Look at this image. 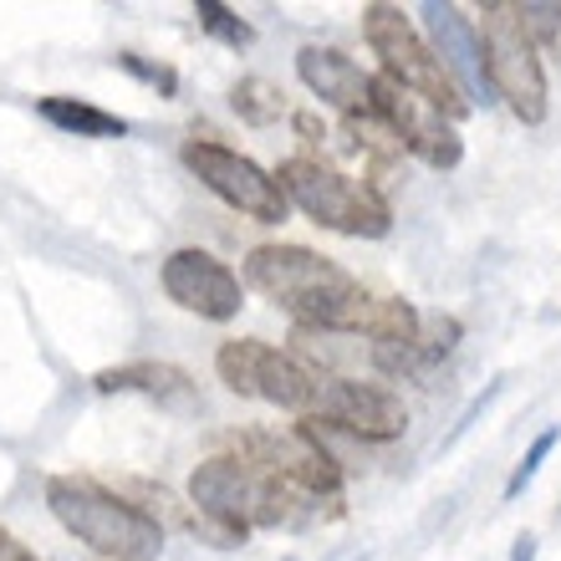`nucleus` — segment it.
Returning a JSON list of instances; mask_svg holds the SVG:
<instances>
[{"label": "nucleus", "instance_id": "8", "mask_svg": "<svg viewBox=\"0 0 561 561\" xmlns=\"http://www.w3.org/2000/svg\"><path fill=\"white\" fill-rule=\"evenodd\" d=\"M373 107H378V118L393 128V138H399L403 153H414L424 169H434V174L459 169V159H465V138H459V128L444 118L428 98L409 92L403 82H393V77L373 72Z\"/></svg>", "mask_w": 561, "mask_h": 561}, {"label": "nucleus", "instance_id": "4", "mask_svg": "<svg viewBox=\"0 0 561 561\" xmlns=\"http://www.w3.org/2000/svg\"><path fill=\"white\" fill-rule=\"evenodd\" d=\"M363 42H368V51L378 57V72L383 77H393V82H403L409 92L428 98L449 123L470 118V103H465L459 88L444 77V67L434 61V51H428V42H424V31L403 15V5H388V0L363 5Z\"/></svg>", "mask_w": 561, "mask_h": 561}, {"label": "nucleus", "instance_id": "17", "mask_svg": "<svg viewBox=\"0 0 561 561\" xmlns=\"http://www.w3.org/2000/svg\"><path fill=\"white\" fill-rule=\"evenodd\" d=\"M230 107H236L251 128H271V123L286 113V98H280V88L266 82V77H240L236 88H230Z\"/></svg>", "mask_w": 561, "mask_h": 561}, {"label": "nucleus", "instance_id": "23", "mask_svg": "<svg viewBox=\"0 0 561 561\" xmlns=\"http://www.w3.org/2000/svg\"><path fill=\"white\" fill-rule=\"evenodd\" d=\"M296 134H301V138H307V144H317V138H327V128H322V123H317V113H296Z\"/></svg>", "mask_w": 561, "mask_h": 561}, {"label": "nucleus", "instance_id": "16", "mask_svg": "<svg viewBox=\"0 0 561 561\" xmlns=\"http://www.w3.org/2000/svg\"><path fill=\"white\" fill-rule=\"evenodd\" d=\"M36 113H42L57 134H72V138H128L134 123L107 113L98 103H82V98H67V92H51V98H36Z\"/></svg>", "mask_w": 561, "mask_h": 561}, {"label": "nucleus", "instance_id": "20", "mask_svg": "<svg viewBox=\"0 0 561 561\" xmlns=\"http://www.w3.org/2000/svg\"><path fill=\"white\" fill-rule=\"evenodd\" d=\"M511 11H516L520 31L531 36L536 51H557V42H561V5L557 0H511Z\"/></svg>", "mask_w": 561, "mask_h": 561}, {"label": "nucleus", "instance_id": "21", "mask_svg": "<svg viewBox=\"0 0 561 561\" xmlns=\"http://www.w3.org/2000/svg\"><path fill=\"white\" fill-rule=\"evenodd\" d=\"M118 67L128 77H138L144 88H153L159 98H179V72L169 67V61H148L144 51H118Z\"/></svg>", "mask_w": 561, "mask_h": 561}, {"label": "nucleus", "instance_id": "25", "mask_svg": "<svg viewBox=\"0 0 561 561\" xmlns=\"http://www.w3.org/2000/svg\"><path fill=\"white\" fill-rule=\"evenodd\" d=\"M286 561H296V557H286Z\"/></svg>", "mask_w": 561, "mask_h": 561}, {"label": "nucleus", "instance_id": "13", "mask_svg": "<svg viewBox=\"0 0 561 561\" xmlns=\"http://www.w3.org/2000/svg\"><path fill=\"white\" fill-rule=\"evenodd\" d=\"M92 388L98 393H138V399L159 403V409H174V414H194L199 409V388L179 363H159V357H138V363H118V368L92 373Z\"/></svg>", "mask_w": 561, "mask_h": 561}, {"label": "nucleus", "instance_id": "1", "mask_svg": "<svg viewBox=\"0 0 561 561\" xmlns=\"http://www.w3.org/2000/svg\"><path fill=\"white\" fill-rule=\"evenodd\" d=\"M240 280L276 301L296 327H317V332H347V317L368 296V286L353 271H342L311 245H286V240L255 245L240 266Z\"/></svg>", "mask_w": 561, "mask_h": 561}, {"label": "nucleus", "instance_id": "14", "mask_svg": "<svg viewBox=\"0 0 561 561\" xmlns=\"http://www.w3.org/2000/svg\"><path fill=\"white\" fill-rule=\"evenodd\" d=\"M251 501H255V470L240 455H209L194 465L190 505L199 516H225L251 526Z\"/></svg>", "mask_w": 561, "mask_h": 561}, {"label": "nucleus", "instance_id": "2", "mask_svg": "<svg viewBox=\"0 0 561 561\" xmlns=\"http://www.w3.org/2000/svg\"><path fill=\"white\" fill-rule=\"evenodd\" d=\"M46 511L77 547L98 561H159L163 520H153L123 490H107L92 474H51L46 480Z\"/></svg>", "mask_w": 561, "mask_h": 561}, {"label": "nucleus", "instance_id": "24", "mask_svg": "<svg viewBox=\"0 0 561 561\" xmlns=\"http://www.w3.org/2000/svg\"><path fill=\"white\" fill-rule=\"evenodd\" d=\"M536 551H541V547H536V536L526 531V536H516V547H511V561H536Z\"/></svg>", "mask_w": 561, "mask_h": 561}, {"label": "nucleus", "instance_id": "9", "mask_svg": "<svg viewBox=\"0 0 561 561\" xmlns=\"http://www.w3.org/2000/svg\"><path fill=\"white\" fill-rule=\"evenodd\" d=\"M317 428H342L357 444H393L409 434V403L388 383H363V378H327L317 383V409H311Z\"/></svg>", "mask_w": 561, "mask_h": 561}, {"label": "nucleus", "instance_id": "18", "mask_svg": "<svg viewBox=\"0 0 561 561\" xmlns=\"http://www.w3.org/2000/svg\"><path fill=\"white\" fill-rule=\"evenodd\" d=\"M194 15H199V31H205V36H215L220 46H230V51L255 46V26L245 21V15L230 11L225 0H199V5H194Z\"/></svg>", "mask_w": 561, "mask_h": 561}, {"label": "nucleus", "instance_id": "12", "mask_svg": "<svg viewBox=\"0 0 561 561\" xmlns=\"http://www.w3.org/2000/svg\"><path fill=\"white\" fill-rule=\"evenodd\" d=\"M296 77L337 118H368V113H378L373 107V72H363L337 46H301L296 51Z\"/></svg>", "mask_w": 561, "mask_h": 561}, {"label": "nucleus", "instance_id": "22", "mask_svg": "<svg viewBox=\"0 0 561 561\" xmlns=\"http://www.w3.org/2000/svg\"><path fill=\"white\" fill-rule=\"evenodd\" d=\"M501 393H505V378H495V383H485V393H474V399H470V409H465V414H459L455 434H449V439H444V449H449V444H455L459 434H465V428L474 424V419L485 414V409H490V403H495V399H501Z\"/></svg>", "mask_w": 561, "mask_h": 561}, {"label": "nucleus", "instance_id": "5", "mask_svg": "<svg viewBox=\"0 0 561 561\" xmlns=\"http://www.w3.org/2000/svg\"><path fill=\"white\" fill-rule=\"evenodd\" d=\"M480 46H485V72L495 88V103H505L526 128L547 123V67L541 51L531 46V36L520 31L511 0H490L480 5Z\"/></svg>", "mask_w": 561, "mask_h": 561}, {"label": "nucleus", "instance_id": "7", "mask_svg": "<svg viewBox=\"0 0 561 561\" xmlns=\"http://www.w3.org/2000/svg\"><path fill=\"white\" fill-rule=\"evenodd\" d=\"M179 159H184V169H190L220 205H230L236 215H245V220L280 225L291 215L280 179L271 174V169H261L251 153H240V148L215 144V138H190V144L179 148Z\"/></svg>", "mask_w": 561, "mask_h": 561}, {"label": "nucleus", "instance_id": "15", "mask_svg": "<svg viewBox=\"0 0 561 561\" xmlns=\"http://www.w3.org/2000/svg\"><path fill=\"white\" fill-rule=\"evenodd\" d=\"M465 337V322L459 317H444V311H424V327H419L414 342H388V347H373V368L393 378V383H409V378H428L444 357L459 347Z\"/></svg>", "mask_w": 561, "mask_h": 561}, {"label": "nucleus", "instance_id": "6", "mask_svg": "<svg viewBox=\"0 0 561 561\" xmlns=\"http://www.w3.org/2000/svg\"><path fill=\"white\" fill-rule=\"evenodd\" d=\"M215 373L220 383L240 399L271 403V409H286V414L307 419L317 409V373L301 368L291 353H280L261 337H230L220 342L215 353Z\"/></svg>", "mask_w": 561, "mask_h": 561}, {"label": "nucleus", "instance_id": "11", "mask_svg": "<svg viewBox=\"0 0 561 561\" xmlns=\"http://www.w3.org/2000/svg\"><path fill=\"white\" fill-rule=\"evenodd\" d=\"M419 21H424V42L434 51V61L444 67V77L459 88V98L474 107H490L495 103V88H490V72H485V46H480V26L470 15L449 5V0H424L419 5Z\"/></svg>", "mask_w": 561, "mask_h": 561}, {"label": "nucleus", "instance_id": "3", "mask_svg": "<svg viewBox=\"0 0 561 561\" xmlns=\"http://www.w3.org/2000/svg\"><path fill=\"white\" fill-rule=\"evenodd\" d=\"M280 190H286V205L301 209L311 225H322L332 236L347 240H383L393 230V209H388L383 190L368 184V179H353L332 169V163L311 159V153H296L276 169Z\"/></svg>", "mask_w": 561, "mask_h": 561}, {"label": "nucleus", "instance_id": "10", "mask_svg": "<svg viewBox=\"0 0 561 561\" xmlns=\"http://www.w3.org/2000/svg\"><path fill=\"white\" fill-rule=\"evenodd\" d=\"M159 286L179 311H190L199 322H236L245 307V280L236 266H225L220 255L184 245L159 266Z\"/></svg>", "mask_w": 561, "mask_h": 561}, {"label": "nucleus", "instance_id": "19", "mask_svg": "<svg viewBox=\"0 0 561 561\" xmlns=\"http://www.w3.org/2000/svg\"><path fill=\"white\" fill-rule=\"evenodd\" d=\"M557 444H561V424H547L531 444H526V455L516 459V470H511V480H505V490H501L505 501H520V495L531 490V480L541 474V465L557 455Z\"/></svg>", "mask_w": 561, "mask_h": 561}]
</instances>
